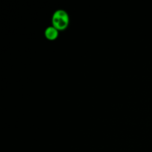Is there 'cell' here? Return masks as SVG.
Returning a JSON list of instances; mask_svg holds the SVG:
<instances>
[{
    "label": "cell",
    "instance_id": "cell-1",
    "mask_svg": "<svg viewBox=\"0 0 152 152\" xmlns=\"http://www.w3.org/2000/svg\"><path fill=\"white\" fill-rule=\"evenodd\" d=\"M52 24L58 31L66 29L69 24V16L68 13L62 9L56 10L52 16Z\"/></svg>",
    "mask_w": 152,
    "mask_h": 152
},
{
    "label": "cell",
    "instance_id": "cell-2",
    "mask_svg": "<svg viewBox=\"0 0 152 152\" xmlns=\"http://www.w3.org/2000/svg\"><path fill=\"white\" fill-rule=\"evenodd\" d=\"M59 35V31L53 26H49L45 31V36L49 40L56 39Z\"/></svg>",
    "mask_w": 152,
    "mask_h": 152
}]
</instances>
